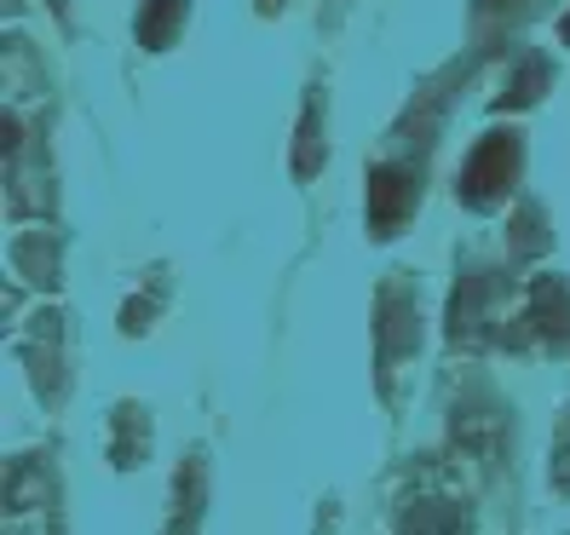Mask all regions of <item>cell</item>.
Listing matches in <instances>:
<instances>
[{
	"mask_svg": "<svg viewBox=\"0 0 570 535\" xmlns=\"http://www.w3.org/2000/svg\"><path fill=\"white\" fill-rule=\"evenodd\" d=\"M259 7H265V12H272V7H277V0H259Z\"/></svg>",
	"mask_w": 570,
	"mask_h": 535,
	"instance_id": "obj_6",
	"label": "cell"
},
{
	"mask_svg": "<svg viewBox=\"0 0 570 535\" xmlns=\"http://www.w3.org/2000/svg\"><path fill=\"white\" fill-rule=\"evenodd\" d=\"M564 41H570V23H564Z\"/></svg>",
	"mask_w": 570,
	"mask_h": 535,
	"instance_id": "obj_7",
	"label": "cell"
},
{
	"mask_svg": "<svg viewBox=\"0 0 570 535\" xmlns=\"http://www.w3.org/2000/svg\"><path fill=\"white\" fill-rule=\"evenodd\" d=\"M553 484H559V489H570V415H564L559 444H553Z\"/></svg>",
	"mask_w": 570,
	"mask_h": 535,
	"instance_id": "obj_5",
	"label": "cell"
},
{
	"mask_svg": "<svg viewBox=\"0 0 570 535\" xmlns=\"http://www.w3.org/2000/svg\"><path fill=\"white\" fill-rule=\"evenodd\" d=\"M513 174H519V145L508 139V132H490V139L466 156V167H461V202L495 208L501 196H508Z\"/></svg>",
	"mask_w": 570,
	"mask_h": 535,
	"instance_id": "obj_1",
	"label": "cell"
},
{
	"mask_svg": "<svg viewBox=\"0 0 570 535\" xmlns=\"http://www.w3.org/2000/svg\"><path fill=\"white\" fill-rule=\"evenodd\" d=\"M397 535H466V524H461V513L450 507V501H426V507H415L404 518Z\"/></svg>",
	"mask_w": 570,
	"mask_h": 535,
	"instance_id": "obj_3",
	"label": "cell"
},
{
	"mask_svg": "<svg viewBox=\"0 0 570 535\" xmlns=\"http://www.w3.org/2000/svg\"><path fill=\"white\" fill-rule=\"evenodd\" d=\"M179 12H185V0H145V12H139V41H145V47H167V41H174Z\"/></svg>",
	"mask_w": 570,
	"mask_h": 535,
	"instance_id": "obj_4",
	"label": "cell"
},
{
	"mask_svg": "<svg viewBox=\"0 0 570 535\" xmlns=\"http://www.w3.org/2000/svg\"><path fill=\"white\" fill-rule=\"evenodd\" d=\"M410 208H415V179L404 167L368 174V230H375V237H397V225L410 219Z\"/></svg>",
	"mask_w": 570,
	"mask_h": 535,
	"instance_id": "obj_2",
	"label": "cell"
}]
</instances>
